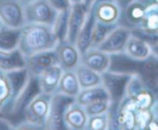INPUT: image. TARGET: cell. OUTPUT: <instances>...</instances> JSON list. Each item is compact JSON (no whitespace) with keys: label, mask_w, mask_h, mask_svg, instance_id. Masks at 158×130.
Returning a JSON list of instances; mask_svg holds the SVG:
<instances>
[{"label":"cell","mask_w":158,"mask_h":130,"mask_svg":"<svg viewBox=\"0 0 158 130\" xmlns=\"http://www.w3.org/2000/svg\"><path fill=\"white\" fill-rule=\"evenodd\" d=\"M58 43L51 25L25 23L20 29L19 49L25 57L40 52L55 50Z\"/></svg>","instance_id":"obj_1"},{"label":"cell","mask_w":158,"mask_h":130,"mask_svg":"<svg viewBox=\"0 0 158 130\" xmlns=\"http://www.w3.org/2000/svg\"><path fill=\"white\" fill-rule=\"evenodd\" d=\"M52 95L38 91L25 104L21 116L26 128H44L48 116Z\"/></svg>","instance_id":"obj_2"},{"label":"cell","mask_w":158,"mask_h":130,"mask_svg":"<svg viewBox=\"0 0 158 130\" xmlns=\"http://www.w3.org/2000/svg\"><path fill=\"white\" fill-rule=\"evenodd\" d=\"M75 102V98L67 96L60 92L52 95L48 116L44 123V129H67L64 116L68 107Z\"/></svg>","instance_id":"obj_3"},{"label":"cell","mask_w":158,"mask_h":130,"mask_svg":"<svg viewBox=\"0 0 158 130\" xmlns=\"http://www.w3.org/2000/svg\"><path fill=\"white\" fill-rule=\"evenodd\" d=\"M126 96L131 98L136 106L142 110H152L157 102L156 95L143 81L140 76L134 75L127 88Z\"/></svg>","instance_id":"obj_4"},{"label":"cell","mask_w":158,"mask_h":130,"mask_svg":"<svg viewBox=\"0 0 158 130\" xmlns=\"http://www.w3.org/2000/svg\"><path fill=\"white\" fill-rule=\"evenodd\" d=\"M101 77L102 85L108 92L111 104H119L126 96L127 88L132 76L106 70L101 74Z\"/></svg>","instance_id":"obj_5"},{"label":"cell","mask_w":158,"mask_h":130,"mask_svg":"<svg viewBox=\"0 0 158 130\" xmlns=\"http://www.w3.org/2000/svg\"><path fill=\"white\" fill-rule=\"evenodd\" d=\"M57 11H56L48 0H35L24 6L26 23H39L51 25L54 23Z\"/></svg>","instance_id":"obj_6"},{"label":"cell","mask_w":158,"mask_h":130,"mask_svg":"<svg viewBox=\"0 0 158 130\" xmlns=\"http://www.w3.org/2000/svg\"><path fill=\"white\" fill-rule=\"evenodd\" d=\"M0 20L5 26L21 28L26 23L24 5L19 0H0Z\"/></svg>","instance_id":"obj_7"},{"label":"cell","mask_w":158,"mask_h":130,"mask_svg":"<svg viewBox=\"0 0 158 130\" xmlns=\"http://www.w3.org/2000/svg\"><path fill=\"white\" fill-rule=\"evenodd\" d=\"M143 60H138L125 51L109 54V66L108 71L127 74V75H139L141 72Z\"/></svg>","instance_id":"obj_8"},{"label":"cell","mask_w":158,"mask_h":130,"mask_svg":"<svg viewBox=\"0 0 158 130\" xmlns=\"http://www.w3.org/2000/svg\"><path fill=\"white\" fill-rule=\"evenodd\" d=\"M131 34V28L118 24L106 38L95 48L106 54L122 52L125 50L127 41Z\"/></svg>","instance_id":"obj_9"},{"label":"cell","mask_w":158,"mask_h":130,"mask_svg":"<svg viewBox=\"0 0 158 130\" xmlns=\"http://www.w3.org/2000/svg\"><path fill=\"white\" fill-rule=\"evenodd\" d=\"M55 65H58L56 50L44 51L26 57V68L34 78L44 69Z\"/></svg>","instance_id":"obj_10"},{"label":"cell","mask_w":158,"mask_h":130,"mask_svg":"<svg viewBox=\"0 0 158 130\" xmlns=\"http://www.w3.org/2000/svg\"><path fill=\"white\" fill-rule=\"evenodd\" d=\"M89 9L83 5V3L72 4L69 10V29L67 41L75 44L77 37L86 20Z\"/></svg>","instance_id":"obj_11"},{"label":"cell","mask_w":158,"mask_h":130,"mask_svg":"<svg viewBox=\"0 0 158 130\" xmlns=\"http://www.w3.org/2000/svg\"><path fill=\"white\" fill-rule=\"evenodd\" d=\"M63 71L64 70L59 65L52 66L42 71L36 77V82L39 91L51 95L56 93L57 91Z\"/></svg>","instance_id":"obj_12"},{"label":"cell","mask_w":158,"mask_h":130,"mask_svg":"<svg viewBox=\"0 0 158 130\" xmlns=\"http://www.w3.org/2000/svg\"><path fill=\"white\" fill-rule=\"evenodd\" d=\"M58 65L63 70H74L81 63V54L76 44L70 43L68 41L58 43L56 47Z\"/></svg>","instance_id":"obj_13"},{"label":"cell","mask_w":158,"mask_h":130,"mask_svg":"<svg viewBox=\"0 0 158 130\" xmlns=\"http://www.w3.org/2000/svg\"><path fill=\"white\" fill-rule=\"evenodd\" d=\"M146 14V6L140 0L131 2L124 10L121 11L118 24L131 29L141 26Z\"/></svg>","instance_id":"obj_14"},{"label":"cell","mask_w":158,"mask_h":130,"mask_svg":"<svg viewBox=\"0 0 158 130\" xmlns=\"http://www.w3.org/2000/svg\"><path fill=\"white\" fill-rule=\"evenodd\" d=\"M138 76H140L144 84L155 92L157 98L158 58L154 54L143 60L141 72Z\"/></svg>","instance_id":"obj_15"},{"label":"cell","mask_w":158,"mask_h":130,"mask_svg":"<svg viewBox=\"0 0 158 130\" xmlns=\"http://www.w3.org/2000/svg\"><path fill=\"white\" fill-rule=\"evenodd\" d=\"M88 115L83 106L73 102L67 109L64 116V122L67 129L81 130L86 128Z\"/></svg>","instance_id":"obj_16"},{"label":"cell","mask_w":158,"mask_h":130,"mask_svg":"<svg viewBox=\"0 0 158 130\" xmlns=\"http://www.w3.org/2000/svg\"><path fill=\"white\" fill-rule=\"evenodd\" d=\"M81 63L102 74L108 69L109 54L102 52L96 48H91L81 55Z\"/></svg>","instance_id":"obj_17"},{"label":"cell","mask_w":158,"mask_h":130,"mask_svg":"<svg viewBox=\"0 0 158 130\" xmlns=\"http://www.w3.org/2000/svg\"><path fill=\"white\" fill-rule=\"evenodd\" d=\"M95 21H96V18L94 16V7L92 6V8L88 12L86 20L78 35L76 43H75L81 55L92 48L93 30H94V26Z\"/></svg>","instance_id":"obj_18"},{"label":"cell","mask_w":158,"mask_h":130,"mask_svg":"<svg viewBox=\"0 0 158 130\" xmlns=\"http://www.w3.org/2000/svg\"><path fill=\"white\" fill-rule=\"evenodd\" d=\"M26 67V57L20 50H0V70L11 72Z\"/></svg>","instance_id":"obj_19"},{"label":"cell","mask_w":158,"mask_h":130,"mask_svg":"<svg viewBox=\"0 0 158 130\" xmlns=\"http://www.w3.org/2000/svg\"><path fill=\"white\" fill-rule=\"evenodd\" d=\"M96 20L106 24H117L121 10L116 2H104L93 6Z\"/></svg>","instance_id":"obj_20"},{"label":"cell","mask_w":158,"mask_h":130,"mask_svg":"<svg viewBox=\"0 0 158 130\" xmlns=\"http://www.w3.org/2000/svg\"><path fill=\"white\" fill-rule=\"evenodd\" d=\"M98 101H110L109 94L102 84L87 89H81L75 98V102L83 107Z\"/></svg>","instance_id":"obj_21"},{"label":"cell","mask_w":158,"mask_h":130,"mask_svg":"<svg viewBox=\"0 0 158 130\" xmlns=\"http://www.w3.org/2000/svg\"><path fill=\"white\" fill-rule=\"evenodd\" d=\"M14 87L8 73L0 70V116H4L13 98Z\"/></svg>","instance_id":"obj_22"},{"label":"cell","mask_w":158,"mask_h":130,"mask_svg":"<svg viewBox=\"0 0 158 130\" xmlns=\"http://www.w3.org/2000/svg\"><path fill=\"white\" fill-rule=\"evenodd\" d=\"M81 86L74 70H64L56 92L76 98L81 91Z\"/></svg>","instance_id":"obj_23"},{"label":"cell","mask_w":158,"mask_h":130,"mask_svg":"<svg viewBox=\"0 0 158 130\" xmlns=\"http://www.w3.org/2000/svg\"><path fill=\"white\" fill-rule=\"evenodd\" d=\"M74 71L77 75L81 89H87L102 84L101 74L91 69L81 63H80L76 67Z\"/></svg>","instance_id":"obj_24"},{"label":"cell","mask_w":158,"mask_h":130,"mask_svg":"<svg viewBox=\"0 0 158 130\" xmlns=\"http://www.w3.org/2000/svg\"><path fill=\"white\" fill-rule=\"evenodd\" d=\"M124 51L138 60H143L152 55L151 46L144 41L133 36L132 34L129 37Z\"/></svg>","instance_id":"obj_25"},{"label":"cell","mask_w":158,"mask_h":130,"mask_svg":"<svg viewBox=\"0 0 158 130\" xmlns=\"http://www.w3.org/2000/svg\"><path fill=\"white\" fill-rule=\"evenodd\" d=\"M20 29L3 25L0 28V50L10 51L18 49L20 40Z\"/></svg>","instance_id":"obj_26"},{"label":"cell","mask_w":158,"mask_h":130,"mask_svg":"<svg viewBox=\"0 0 158 130\" xmlns=\"http://www.w3.org/2000/svg\"><path fill=\"white\" fill-rule=\"evenodd\" d=\"M69 10L57 12L54 23L52 24L53 31L59 43L67 41L68 29H69Z\"/></svg>","instance_id":"obj_27"},{"label":"cell","mask_w":158,"mask_h":130,"mask_svg":"<svg viewBox=\"0 0 158 130\" xmlns=\"http://www.w3.org/2000/svg\"><path fill=\"white\" fill-rule=\"evenodd\" d=\"M118 25L117 24H106L101 21L96 20L94 26L93 30V39H92V48L97 47L106 36L113 30V29Z\"/></svg>","instance_id":"obj_28"},{"label":"cell","mask_w":158,"mask_h":130,"mask_svg":"<svg viewBox=\"0 0 158 130\" xmlns=\"http://www.w3.org/2000/svg\"><path fill=\"white\" fill-rule=\"evenodd\" d=\"M131 30L133 36L144 41L151 47L158 44V30H150L143 27H135Z\"/></svg>","instance_id":"obj_29"},{"label":"cell","mask_w":158,"mask_h":130,"mask_svg":"<svg viewBox=\"0 0 158 130\" xmlns=\"http://www.w3.org/2000/svg\"><path fill=\"white\" fill-rule=\"evenodd\" d=\"M86 128L92 130H105L109 128L108 112L98 116H89Z\"/></svg>","instance_id":"obj_30"},{"label":"cell","mask_w":158,"mask_h":130,"mask_svg":"<svg viewBox=\"0 0 158 130\" xmlns=\"http://www.w3.org/2000/svg\"><path fill=\"white\" fill-rule=\"evenodd\" d=\"M110 105H111L110 101H98L84 106V109L88 116H98L107 113L109 111Z\"/></svg>","instance_id":"obj_31"},{"label":"cell","mask_w":158,"mask_h":130,"mask_svg":"<svg viewBox=\"0 0 158 130\" xmlns=\"http://www.w3.org/2000/svg\"><path fill=\"white\" fill-rule=\"evenodd\" d=\"M48 2L50 3L52 7L57 12L69 10L72 6L70 0H48Z\"/></svg>","instance_id":"obj_32"},{"label":"cell","mask_w":158,"mask_h":130,"mask_svg":"<svg viewBox=\"0 0 158 130\" xmlns=\"http://www.w3.org/2000/svg\"><path fill=\"white\" fill-rule=\"evenodd\" d=\"M115 1H116V3L118 4V6H119L120 10L122 11V10H124L131 2H133V1H135V0H115Z\"/></svg>","instance_id":"obj_33"},{"label":"cell","mask_w":158,"mask_h":130,"mask_svg":"<svg viewBox=\"0 0 158 130\" xmlns=\"http://www.w3.org/2000/svg\"><path fill=\"white\" fill-rule=\"evenodd\" d=\"M94 1H95V0H83L82 3H83V5L90 10V9L92 8V6H94Z\"/></svg>","instance_id":"obj_34"},{"label":"cell","mask_w":158,"mask_h":130,"mask_svg":"<svg viewBox=\"0 0 158 130\" xmlns=\"http://www.w3.org/2000/svg\"><path fill=\"white\" fill-rule=\"evenodd\" d=\"M152 113H153V116L158 120V102L156 103V104L152 108Z\"/></svg>","instance_id":"obj_35"},{"label":"cell","mask_w":158,"mask_h":130,"mask_svg":"<svg viewBox=\"0 0 158 130\" xmlns=\"http://www.w3.org/2000/svg\"><path fill=\"white\" fill-rule=\"evenodd\" d=\"M151 48H152V54H154L158 58V44H156V45L152 46Z\"/></svg>","instance_id":"obj_36"},{"label":"cell","mask_w":158,"mask_h":130,"mask_svg":"<svg viewBox=\"0 0 158 130\" xmlns=\"http://www.w3.org/2000/svg\"><path fill=\"white\" fill-rule=\"evenodd\" d=\"M104 2H116L115 0H95L94 1V5H97V4H100V3H104Z\"/></svg>","instance_id":"obj_37"},{"label":"cell","mask_w":158,"mask_h":130,"mask_svg":"<svg viewBox=\"0 0 158 130\" xmlns=\"http://www.w3.org/2000/svg\"><path fill=\"white\" fill-rule=\"evenodd\" d=\"M19 1L21 4H23L24 6H26V5H28V4H30V3L35 1V0H19Z\"/></svg>","instance_id":"obj_38"},{"label":"cell","mask_w":158,"mask_h":130,"mask_svg":"<svg viewBox=\"0 0 158 130\" xmlns=\"http://www.w3.org/2000/svg\"><path fill=\"white\" fill-rule=\"evenodd\" d=\"M72 4H78V3H82L83 0H70Z\"/></svg>","instance_id":"obj_39"},{"label":"cell","mask_w":158,"mask_h":130,"mask_svg":"<svg viewBox=\"0 0 158 130\" xmlns=\"http://www.w3.org/2000/svg\"><path fill=\"white\" fill-rule=\"evenodd\" d=\"M2 26H3V24H2V22H1V20H0V28H1Z\"/></svg>","instance_id":"obj_40"},{"label":"cell","mask_w":158,"mask_h":130,"mask_svg":"<svg viewBox=\"0 0 158 130\" xmlns=\"http://www.w3.org/2000/svg\"><path fill=\"white\" fill-rule=\"evenodd\" d=\"M157 98H158V81H157ZM158 102V101H157Z\"/></svg>","instance_id":"obj_41"}]
</instances>
